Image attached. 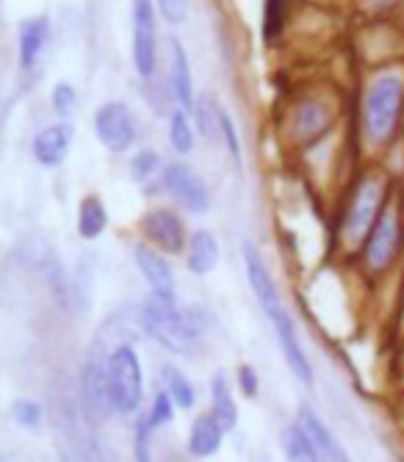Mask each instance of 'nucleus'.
I'll return each instance as SVG.
<instances>
[{"instance_id": "1", "label": "nucleus", "mask_w": 404, "mask_h": 462, "mask_svg": "<svg viewBox=\"0 0 404 462\" xmlns=\"http://www.w3.org/2000/svg\"><path fill=\"white\" fill-rule=\"evenodd\" d=\"M202 319H206L202 310H183L175 300L158 293H147L139 308V327L147 338L178 357H191L202 346V335L208 329Z\"/></svg>"}, {"instance_id": "2", "label": "nucleus", "mask_w": 404, "mask_h": 462, "mask_svg": "<svg viewBox=\"0 0 404 462\" xmlns=\"http://www.w3.org/2000/svg\"><path fill=\"white\" fill-rule=\"evenodd\" d=\"M404 108V75L399 69H385L372 78L363 95V136L369 144L382 147L393 139L396 125Z\"/></svg>"}, {"instance_id": "3", "label": "nucleus", "mask_w": 404, "mask_h": 462, "mask_svg": "<svg viewBox=\"0 0 404 462\" xmlns=\"http://www.w3.org/2000/svg\"><path fill=\"white\" fill-rule=\"evenodd\" d=\"M106 383L111 410L119 415H139L144 402V368L133 344H116L106 360Z\"/></svg>"}, {"instance_id": "4", "label": "nucleus", "mask_w": 404, "mask_h": 462, "mask_svg": "<svg viewBox=\"0 0 404 462\" xmlns=\"http://www.w3.org/2000/svg\"><path fill=\"white\" fill-rule=\"evenodd\" d=\"M388 208V183L380 172L363 175L354 183L352 199L346 205V214L341 222V236L346 244H363L380 222Z\"/></svg>"}, {"instance_id": "5", "label": "nucleus", "mask_w": 404, "mask_h": 462, "mask_svg": "<svg viewBox=\"0 0 404 462\" xmlns=\"http://www.w3.org/2000/svg\"><path fill=\"white\" fill-rule=\"evenodd\" d=\"M106 360H108V355L103 352V338H97L89 346L84 365H80L78 399H80V407H84V412L89 418V424H103L111 412L108 383H106Z\"/></svg>"}, {"instance_id": "6", "label": "nucleus", "mask_w": 404, "mask_h": 462, "mask_svg": "<svg viewBox=\"0 0 404 462\" xmlns=\"http://www.w3.org/2000/svg\"><path fill=\"white\" fill-rule=\"evenodd\" d=\"M401 238H404L401 214L396 205H388L374 230L369 233V238L363 241V263H366V269L374 274L388 272L401 252Z\"/></svg>"}, {"instance_id": "7", "label": "nucleus", "mask_w": 404, "mask_h": 462, "mask_svg": "<svg viewBox=\"0 0 404 462\" xmlns=\"http://www.w3.org/2000/svg\"><path fill=\"white\" fill-rule=\"evenodd\" d=\"M161 186L164 191L183 208L186 214H208L211 208V191L188 163L183 161H172L164 166V172H161Z\"/></svg>"}, {"instance_id": "8", "label": "nucleus", "mask_w": 404, "mask_h": 462, "mask_svg": "<svg viewBox=\"0 0 404 462\" xmlns=\"http://www.w3.org/2000/svg\"><path fill=\"white\" fill-rule=\"evenodd\" d=\"M95 136L108 152H125L136 142V116L128 103L108 100L95 111Z\"/></svg>"}, {"instance_id": "9", "label": "nucleus", "mask_w": 404, "mask_h": 462, "mask_svg": "<svg viewBox=\"0 0 404 462\" xmlns=\"http://www.w3.org/2000/svg\"><path fill=\"white\" fill-rule=\"evenodd\" d=\"M139 227L147 244L155 246L158 252H164V255H183L191 238L186 233V222L172 208H152V211L142 217Z\"/></svg>"}, {"instance_id": "10", "label": "nucleus", "mask_w": 404, "mask_h": 462, "mask_svg": "<svg viewBox=\"0 0 404 462\" xmlns=\"http://www.w3.org/2000/svg\"><path fill=\"white\" fill-rule=\"evenodd\" d=\"M155 6V0H133V67L142 80H150L158 64Z\"/></svg>"}, {"instance_id": "11", "label": "nucleus", "mask_w": 404, "mask_h": 462, "mask_svg": "<svg viewBox=\"0 0 404 462\" xmlns=\"http://www.w3.org/2000/svg\"><path fill=\"white\" fill-rule=\"evenodd\" d=\"M271 324H274V335H277V344H280V355L286 360L289 371L297 376V383L305 385V388H313V365H310V357L308 352L302 349V341H299V332L294 327V319L289 316L286 308L274 310L271 316Z\"/></svg>"}, {"instance_id": "12", "label": "nucleus", "mask_w": 404, "mask_h": 462, "mask_svg": "<svg viewBox=\"0 0 404 462\" xmlns=\"http://www.w3.org/2000/svg\"><path fill=\"white\" fill-rule=\"evenodd\" d=\"M241 258H244V272H247V282L255 293L258 305L263 308L266 316H271L274 310L282 308V300H280V291H277V282H274V274L263 258V252L255 241H241Z\"/></svg>"}, {"instance_id": "13", "label": "nucleus", "mask_w": 404, "mask_h": 462, "mask_svg": "<svg viewBox=\"0 0 404 462\" xmlns=\"http://www.w3.org/2000/svg\"><path fill=\"white\" fill-rule=\"evenodd\" d=\"M133 263H136L139 274L147 280L150 293H158V297L175 300L178 282H175V272H172L170 261L164 258V252H158L150 244H136L133 246Z\"/></svg>"}, {"instance_id": "14", "label": "nucleus", "mask_w": 404, "mask_h": 462, "mask_svg": "<svg viewBox=\"0 0 404 462\" xmlns=\"http://www.w3.org/2000/svg\"><path fill=\"white\" fill-rule=\"evenodd\" d=\"M167 53H170V95L175 97L178 108L183 111H194V78H191V64H188V53L183 48V42L178 36L167 39Z\"/></svg>"}, {"instance_id": "15", "label": "nucleus", "mask_w": 404, "mask_h": 462, "mask_svg": "<svg viewBox=\"0 0 404 462\" xmlns=\"http://www.w3.org/2000/svg\"><path fill=\"white\" fill-rule=\"evenodd\" d=\"M72 139H75V128L69 122L48 125V128L39 131L31 142L33 158L42 166H59L67 161V155L72 150Z\"/></svg>"}, {"instance_id": "16", "label": "nucleus", "mask_w": 404, "mask_h": 462, "mask_svg": "<svg viewBox=\"0 0 404 462\" xmlns=\"http://www.w3.org/2000/svg\"><path fill=\"white\" fill-rule=\"evenodd\" d=\"M297 424H299V427L305 430V435L313 440L316 451L321 454V459H325V462H349L344 446L338 443V438L333 435V430H330L325 421H321L318 412H316L313 407H308V404L299 407Z\"/></svg>"}, {"instance_id": "17", "label": "nucleus", "mask_w": 404, "mask_h": 462, "mask_svg": "<svg viewBox=\"0 0 404 462\" xmlns=\"http://www.w3.org/2000/svg\"><path fill=\"white\" fill-rule=\"evenodd\" d=\"M225 430L222 424L211 412H199L191 427H188V438H186V446H188V454L194 459H208L214 454H219L222 443H225Z\"/></svg>"}, {"instance_id": "18", "label": "nucleus", "mask_w": 404, "mask_h": 462, "mask_svg": "<svg viewBox=\"0 0 404 462\" xmlns=\"http://www.w3.org/2000/svg\"><path fill=\"white\" fill-rule=\"evenodd\" d=\"M219 238L211 230H194L186 246V269L197 277H206L219 266Z\"/></svg>"}, {"instance_id": "19", "label": "nucleus", "mask_w": 404, "mask_h": 462, "mask_svg": "<svg viewBox=\"0 0 404 462\" xmlns=\"http://www.w3.org/2000/svg\"><path fill=\"white\" fill-rule=\"evenodd\" d=\"M48 17L45 14H36L28 17L20 25V39H17V53H20V67L23 69H33L39 56H42L45 45H48Z\"/></svg>"}, {"instance_id": "20", "label": "nucleus", "mask_w": 404, "mask_h": 462, "mask_svg": "<svg viewBox=\"0 0 404 462\" xmlns=\"http://www.w3.org/2000/svg\"><path fill=\"white\" fill-rule=\"evenodd\" d=\"M211 415L222 424L225 432L235 430L238 424V402L233 393V383L225 371H216L211 376Z\"/></svg>"}, {"instance_id": "21", "label": "nucleus", "mask_w": 404, "mask_h": 462, "mask_svg": "<svg viewBox=\"0 0 404 462\" xmlns=\"http://www.w3.org/2000/svg\"><path fill=\"white\" fill-rule=\"evenodd\" d=\"M327 122H330V111L325 106L316 100H305L291 114V131L299 142H313L327 131Z\"/></svg>"}, {"instance_id": "22", "label": "nucleus", "mask_w": 404, "mask_h": 462, "mask_svg": "<svg viewBox=\"0 0 404 462\" xmlns=\"http://www.w3.org/2000/svg\"><path fill=\"white\" fill-rule=\"evenodd\" d=\"M78 236L84 241H97L106 230H108V211L100 197L89 194L80 199L78 205V219H75Z\"/></svg>"}, {"instance_id": "23", "label": "nucleus", "mask_w": 404, "mask_h": 462, "mask_svg": "<svg viewBox=\"0 0 404 462\" xmlns=\"http://www.w3.org/2000/svg\"><path fill=\"white\" fill-rule=\"evenodd\" d=\"M280 448H282V457H286V462H325V459H321V454L316 451L313 440L305 435V430L297 421L289 424V427H282Z\"/></svg>"}, {"instance_id": "24", "label": "nucleus", "mask_w": 404, "mask_h": 462, "mask_svg": "<svg viewBox=\"0 0 404 462\" xmlns=\"http://www.w3.org/2000/svg\"><path fill=\"white\" fill-rule=\"evenodd\" d=\"M222 103L214 95H199L194 103V125L199 128V136L206 142L222 139Z\"/></svg>"}, {"instance_id": "25", "label": "nucleus", "mask_w": 404, "mask_h": 462, "mask_svg": "<svg viewBox=\"0 0 404 462\" xmlns=\"http://www.w3.org/2000/svg\"><path fill=\"white\" fill-rule=\"evenodd\" d=\"M161 385H164L161 391L172 399L178 410H191L197 404V391L178 365H164V371H161Z\"/></svg>"}, {"instance_id": "26", "label": "nucleus", "mask_w": 404, "mask_h": 462, "mask_svg": "<svg viewBox=\"0 0 404 462\" xmlns=\"http://www.w3.org/2000/svg\"><path fill=\"white\" fill-rule=\"evenodd\" d=\"M167 139H170L172 150L180 152V155H188V152L194 150V125H191V119H188V111L175 108V111L170 114Z\"/></svg>"}, {"instance_id": "27", "label": "nucleus", "mask_w": 404, "mask_h": 462, "mask_svg": "<svg viewBox=\"0 0 404 462\" xmlns=\"http://www.w3.org/2000/svg\"><path fill=\"white\" fill-rule=\"evenodd\" d=\"M152 424L147 412H139L133 421V462H155L152 459Z\"/></svg>"}, {"instance_id": "28", "label": "nucleus", "mask_w": 404, "mask_h": 462, "mask_svg": "<svg viewBox=\"0 0 404 462\" xmlns=\"http://www.w3.org/2000/svg\"><path fill=\"white\" fill-rule=\"evenodd\" d=\"M9 412H12V421L23 430H36L45 421V407L33 399H14Z\"/></svg>"}, {"instance_id": "29", "label": "nucleus", "mask_w": 404, "mask_h": 462, "mask_svg": "<svg viewBox=\"0 0 404 462\" xmlns=\"http://www.w3.org/2000/svg\"><path fill=\"white\" fill-rule=\"evenodd\" d=\"M161 170V158L155 150H139L133 158H131V178L136 183H147L158 175Z\"/></svg>"}, {"instance_id": "30", "label": "nucleus", "mask_w": 404, "mask_h": 462, "mask_svg": "<svg viewBox=\"0 0 404 462\" xmlns=\"http://www.w3.org/2000/svg\"><path fill=\"white\" fill-rule=\"evenodd\" d=\"M175 410H178V407L172 404V399H170L164 391H158V393L152 396V402H150V410H147V418H150L152 430H161V427L172 424Z\"/></svg>"}, {"instance_id": "31", "label": "nucleus", "mask_w": 404, "mask_h": 462, "mask_svg": "<svg viewBox=\"0 0 404 462\" xmlns=\"http://www.w3.org/2000/svg\"><path fill=\"white\" fill-rule=\"evenodd\" d=\"M222 142H225V147H227L230 161L235 163V170H241V166H244V155H241L238 128H235V122H233V116H230V111H227V108L222 111Z\"/></svg>"}, {"instance_id": "32", "label": "nucleus", "mask_w": 404, "mask_h": 462, "mask_svg": "<svg viewBox=\"0 0 404 462\" xmlns=\"http://www.w3.org/2000/svg\"><path fill=\"white\" fill-rule=\"evenodd\" d=\"M50 103H53V111L59 116H69L75 111V103H78V92H75L72 83L59 80L53 87V92H50Z\"/></svg>"}, {"instance_id": "33", "label": "nucleus", "mask_w": 404, "mask_h": 462, "mask_svg": "<svg viewBox=\"0 0 404 462\" xmlns=\"http://www.w3.org/2000/svg\"><path fill=\"white\" fill-rule=\"evenodd\" d=\"M235 385H238V393L244 396V399H258V393H261V376H258L255 365L241 363L238 371H235Z\"/></svg>"}, {"instance_id": "34", "label": "nucleus", "mask_w": 404, "mask_h": 462, "mask_svg": "<svg viewBox=\"0 0 404 462\" xmlns=\"http://www.w3.org/2000/svg\"><path fill=\"white\" fill-rule=\"evenodd\" d=\"M155 4L167 23H183L188 14V0H155Z\"/></svg>"}, {"instance_id": "35", "label": "nucleus", "mask_w": 404, "mask_h": 462, "mask_svg": "<svg viewBox=\"0 0 404 462\" xmlns=\"http://www.w3.org/2000/svg\"><path fill=\"white\" fill-rule=\"evenodd\" d=\"M399 0H372V9H377V12H385V9H390V6H396Z\"/></svg>"}]
</instances>
